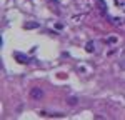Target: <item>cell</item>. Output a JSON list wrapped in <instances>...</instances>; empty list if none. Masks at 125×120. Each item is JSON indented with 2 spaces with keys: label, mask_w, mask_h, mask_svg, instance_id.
<instances>
[{
  "label": "cell",
  "mask_w": 125,
  "mask_h": 120,
  "mask_svg": "<svg viewBox=\"0 0 125 120\" xmlns=\"http://www.w3.org/2000/svg\"><path fill=\"white\" fill-rule=\"evenodd\" d=\"M97 3H98V7H100V10H102V12H107V3L104 2V0H98Z\"/></svg>",
  "instance_id": "obj_4"
},
{
  "label": "cell",
  "mask_w": 125,
  "mask_h": 120,
  "mask_svg": "<svg viewBox=\"0 0 125 120\" xmlns=\"http://www.w3.org/2000/svg\"><path fill=\"white\" fill-rule=\"evenodd\" d=\"M107 42H108V43H114V42H117V39L115 37H110V39H107Z\"/></svg>",
  "instance_id": "obj_7"
},
{
  "label": "cell",
  "mask_w": 125,
  "mask_h": 120,
  "mask_svg": "<svg viewBox=\"0 0 125 120\" xmlns=\"http://www.w3.org/2000/svg\"><path fill=\"white\" fill-rule=\"evenodd\" d=\"M15 60L19 62V63H29V59H27V55H22V53H15Z\"/></svg>",
  "instance_id": "obj_2"
},
{
  "label": "cell",
  "mask_w": 125,
  "mask_h": 120,
  "mask_svg": "<svg viewBox=\"0 0 125 120\" xmlns=\"http://www.w3.org/2000/svg\"><path fill=\"white\" fill-rule=\"evenodd\" d=\"M30 97L33 100H42L43 99V90L40 89V87H33V89L30 90Z\"/></svg>",
  "instance_id": "obj_1"
},
{
  "label": "cell",
  "mask_w": 125,
  "mask_h": 120,
  "mask_svg": "<svg viewBox=\"0 0 125 120\" xmlns=\"http://www.w3.org/2000/svg\"><path fill=\"white\" fill-rule=\"evenodd\" d=\"M77 103H78L77 97H70V99H68V105H77Z\"/></svg>",
  "instance_id": "obj_6"
},
{
  "label": "cell",
  "mask_w": 125,
  "mask_h": 120,
  "mask_svg": "<svg viewBox=\"0 0 125 120\" xmlns=\"http://www.w3.org/2000/svg\"><path fill=\"white\" fill-rule=\"evenodd\" d=\"M27 30H30V29H39V22H30V23H25L23 25Z\"/></svg>",
  "instance_id": "obj_3"
},
{
  "label": "cell",
  "mask_w": 125,
  "mask_h": 120,
  "mask_svg": "<svg viewBox=\"0 0 125 120\" xmlns=\"http://www.w3.org/2000/svg\"><path fill=\"white\" fill-rule=\"evenodd\" d=\"M85 50H87V52H90V53H92V52L95 50V49H94V42H88V43L85 45Z\"/></svg>",
  "instance_id": "obj_5"
},
{
  "label": "cell",
  "mask_w": 125,
  "mask_h": 120,
  "mask_svg": "<svg viewBox=\"0 0 125 120\" xmlns=\"http://www.w3.org/2000/svg\"><path fill=\"white\" fill-rule=\"evenodd\" d=\"M55 29L60 30V29H63V25H62V23H55Z\"/></svg>",
  "instance_id": "obj_8"
}]
</instances>
